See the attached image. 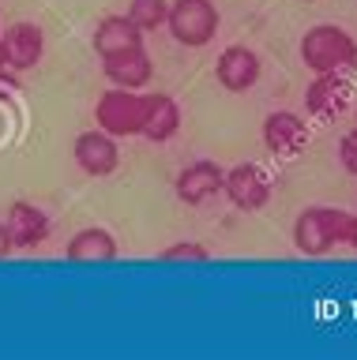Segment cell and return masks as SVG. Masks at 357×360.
Masks as SVG:
<instances>
[{"label":"cell","mask_w":357,"mask_h":360,"mask_svg":"<svg viewBox=\"0 0 357 360\" xmlns=\"http://www.w3.org/2000/svg\"><path fill=\"white\" fill-rule=\"evenodd\" d=\"M301 64L312 75H331V72H353L357 68V41L350 30L334 22H316L301 38Z\"/></svg>","instance_id":"obj_1"},{"label":"cell","mask_w":357,"mask_h":360,"mask_svg":"<svg viewBox=\"0 0 357 360\" xmlns=\"http://www.w3.org/2000/svg\"><path fill=\"white\" fill-rule=\"evenodd\" d=\"M350 210L342 207H305L294 221V248L301 255H327L331 248L346 244Z\"/></svg>","instance_id":"obj_2"},{"label":"cell","mask_w":357,"mask_h":360,"mask_svg":"<svg viewBox=\"0 0 357 360\" xmlns=\"http://www.w3.org/2000/svg\"><path fill=\"white\" fill-rule=\"evenodd\" d=\"M218 8L215 0H170V15H165V30L177 45L184 49H203L218 34Z\"/></svg>","instance_id":"obj_3"},{"label":"cell","mask_w":357,"mask_h":360,"mask_svg":"<svg viewBox=\"0 0 357 360\" xmlns=\"http://www.w3.org/2000/svg\"><path fill=\"white\" fill-rule=\"evenodd\" d=\"M143 101H147V94H139V90L109 86L94 105V124L113 139H132L143 128Z\"/></svg>","instance_id":"obj_4"},{"label":"cell","mask_w":357,"mask_h":360,"mask_svg":"<svg viewBox=\"0 0 357 360\" xmlns=\"http://www.w3.org/2000/svg\"><path fill=\"white\" fill-rule=\"evenodd\" d=\"M42 56H46V30L38 22H12L8 30H0V60L8 75H23L38 68Z\"/></svg>","instance_id":"obj_5"},{"label":"cell","mask_w":357,"mask_h":360,"mask_svg":"<svg viewBox=\"0 0 357 360\" xmlns=\"http://www.w3.org/2000/svg\"><path fill=\"white\" fill-rule=\"evenodd\" d=\"M222 195H226L237 210L252 214V210H263L267 202H271L275 184H271V176H267L256 162H241V165L226 169V180H222Z\"/></svg>","instance_id":"obj_6"},{"label":"cell","mask_w":357,"mask_h":360,"mask_svg":"<svg viewBox=\"0 0 357 360\" xmlns=\"http://www.w3.org/2000/svg\"><path fill=\"white\" fill-rule=\"evenodd\" d=\"M4 229H8V240H12L15 252H35V248H42L49 240V233H53V221H49V214L35 207L30 199H15L12 207L4 210Z\"/></svg>","instance_id":"obj_7"},{"label":"cell","mask_w":357,"mask_h":360,"mask_svg":"<svg viewBox=\"0 0 357 360\" xmlns=\"http://www.w3.org/2000/svg\"><path fill=\"white\" fill-rule=\"evenodd\" d=\"M72 158L87 176H109V173H117V165H120V139H113L109 131H102L94 124L91 131L75 135Z\"/></svg>","instance_id":"obj_8"},{"label":"cell","mask_w":357,"mask_h":360,"mask_svg":"<svg viewBox=\"0 0 357 360\" xmlns=\"http://www.w3.org/2000/svg\"><path fill=\"white\" fill-rule=\"evenodd\" d=\"M222 180H226V169L218 162L199 158V162H188L181 173H177L173 191L184 207H203V202H211L215 195H222Z\"/></svg>","instance_id":"obj_9"},{"label":"cell","mask_w":357,"mask_h":360,"mask_svg":"<svg viewBox=\"0 0 357 360\" xmlns=\"http://www.w3.org/2000/svg\"><path fill=\"white\" fill-rule=\"evenodd\" d=\"M260 53L249 49V45H226V49L218 53L215 60V79L222 86L230 90V94H244V90H252L260 83Z\"/></svg>","instance_id":"obj_10"},{"label":"cell","mask_w":357,"mask_h":360,"mask_svg":"<svg viewBox=\"0 0 357 360\" xmlns=\"http://www.w3.org/2000/svg\"><path fill=\"white\" fill-rule=\"evenodd\" d=\"M263 146L278 158H294L308 146V124L294 109H275L263 117Z\"/></svg>","instance_id":"obj_11"},{"label":"cell","mask_w":357,"mask_h":360,"mask_svg":"<svg viewBox=\"0 0 357 360\" xmlns=\"http://www.w3.org/2000/svg\"><path fill=\"white\" fill-rule=\"evenodd\" d=\"M346 105H350V83H346V72L316 75L308 83V90H305V109L316 120H334Z\"/></svg>","instance_id":"obj_12"},{"label":"cell","mask_w":357,"mask_h":360,"mask_svg":"<svg viewBox=\"0 0 357 360\" xmlns=\"http://www.w3.org/2000/svg\"><path fill=\"white\" fill-rule=\"evenodd\" d=\"M184 124V112L177 105L173 94H147L143 101V128L139 135L147 143H170Z\"/></svg>","instance_id":"obj_13"},{"label":"cell","mask_w":357,"mask_h":360,"mask_svg":"<svg viewBox=\"0 0 357 360\" xmlns=\"http://www.w3.org/2000/svg\"><path fill=\"white\" fill-rule=\"evenodd\" d=\"M102 75L109 79V86H120V90H143L154 75V60L143 49H132V53H117V56H106L102 60Z\"/></svg>","instance_id":"obj_14"},{"label":"cell","mask_w":357,"mask_h":360,"mask_svg":"<svg viewBox=\"0 0 357 360\" xmlns=\"http://www.w3.org/2000/svg\"><path fill=\"white\" fill-rule=\"evenodd\" d=\"M64 255H68L72 263H113L120 255V244L109 229H102V225H87V229L72 233Z\"/></svg>","instance_id":"obj_15"},{"label":"cell","mask_w":357,"mask_h":360,"mask_svg":"<svg viewBox=\"0 0 357 360\" xmlns=\"http://www.w3.org/2000/svg\"><path fill=\"white\" fill-rule=\"evenodd\" d=\"M132 49H143V30L128 15H106L94 27V53L102 60L117 53H132Z\"/></svg>","instance_id":"obj_16"},{"label":"cell","mask_w":357,"mask_h":360,"mask_svg":"<svg viewBox=\"0 0 357 360\" xmlns=\"http://www.w3.org/2000/svg\"><path fill=\"white\" fill-rule=\"evenodd\" d=\"M165 15H170V0H132L128 4V19L147 34L165 27Z\"/></svg>","instance_id":"obj_17"},{"label":"cell","mask_w":357,"mask_h":360,"mask_svg":"<svg viewBox=\"0 0 357 360\" xmlns=\"http://www.w3.org/2000/svg\"><path fill=\"white\" fill-rule=\"evenodd\" d=\"M162 263H211V248L199 240H177L158 255Z\"/></svg>","instance_id":"obj_18"},{"label":"cell","mask_w":357,"mask_h":360,"mask_svg":"<svg viewBox=\"0 0 357 360\" xmlns=\"http://www.w3.org/2000/svg\"><path fill=\"white\" fill-rule=\"evenodd\" d=\"M339 162L350 176H357V128H350L339 143Z\"/></svg>","instance_id":"obj_19"},{"label":"cell","mask_w":357,"mask_h":360,"mask_svg":"<svg viewBox=\"0 0 357 360\" xmlns=\"http://www.w3.org/2000/svg\"><path fill=\"white\" fill-rule=\"evenodd\" d=\"M15 248H12V240H8V229H4V221H0V259H8Z\"/></svg>","instance_id":"obj_20"},{"label":"cell","mask_w":357,"mask_h":360,"mask_svg":"<svg viewBox=\"0 0 357 360\" xmlns=\"http://www.w3.org/2000/svg\"><path fill=\"white\" fill-rule=\"evenodd\" d=\"M346 248H353V252H357V214L350 218V233H346Z\"/></svg>","instance_id":"obj_21"},{"label":"cell","mask_w":357,"mask_h":360,"mask_svg":"<svg viewBox=\"0 0 357 360\" xmlns=\"http://www.w3.org/2000/svg\"><path fill=\"white\" fill-rule=\"evenodd\" d=\"M8 75V68H4V60H0V79H4Z\"/></svg>","instance_id":"obj_22"},{"label":"cell","mask_w":357,"mask_h":360,"mask_svg":"<svg viewBox=\"0 0 357 360\" xmlns=\"http://www.w3.org/2000/svg\"><path fill=\"white\" fill-rule=\"evenodd\" d=\"M353 128H357V109H353Z\"/></svg>","instance_id":"obj_23"}]
</instances>
